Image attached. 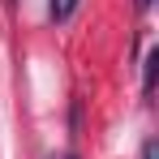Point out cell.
<instances>
[{"label":"cell","mask_w":159,"mask_h":159,"mask_svg":"<svg viewBox=\"0 0 159 159\" xmlns=\"http://www.w3.org/2000/svg\"><path fill=\"white\" fill-rule=\"evenodd\" d=\"M73 9H78V0H52V17H56V22L73 17Z\"/></svg>","instance_id":"cell-1"},{"label":"cell","mask_w":159,"mask_h":159,"mask_svg":"<svg viewBox=\"0 0 159 159\" xmlns=\"http://www.w3.org/2000/svg\"><path fill=\"white\" fill-rule=\"evenodd\" d=\"M155 69H159V52H151L146 56V95L155 90Z\"/></svg>","instance_id":"cell-2"},{"label":"cell","mask_w":159,"mask_h":159,"mask_svg":"<svg viewBox=\"0 0 159 159\" xmlns=\"http://www.w3.org/2000/svg\"><path fill=\"white\" fill-rule=\"evenodd\" d=\"M142 159H159V151H155V142H146V146H142Z\"/></svg>","instance_id":"cell-3"},{"label":"cell","mask_w":159,"mask_h":159,"mask_svg":"<svg viewBox=\"0 0 159 159\" xmlns=\"http://www.w3.org/2000/svg\"><path fill=\"white\" fill-rule=\"evenodd\" d=\"M138 4H142V9H146V4H151V0H138Z\"/></svg>","instance_id":"cell-4"},{"label":"cell","mask_w":159,"mask_h":159,"mask_svg":"<svg viewBox=\"0 0 159 159\" xmlns=\"http://www.w3.org/2000/svg\"><path fill=\"white\" fill-rule=\"evenodd\" d=\"M69 159H73V155H69Z\"/></svg>","instance_id":"cell-5"}]
</instances>
